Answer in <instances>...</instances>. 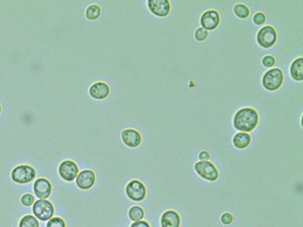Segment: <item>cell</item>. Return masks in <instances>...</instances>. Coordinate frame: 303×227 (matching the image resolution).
Returning <instances> with one entry per match:
<instances>
[{
    "instance_id": "cell-1",
    "label": "cell",
    "mask_w": 303,
    "mask_h": 227,
    "mask_svg": "<svg viewBox=\"0 0 303 227\" xmlns=\"http://www.w3.org/2000/svg\"><path fill=\"white\" fill-rule=\"evenodd\" d=\"M258 112L250 106L242 107L236 112L233 118V126L239 132H250L256 128L259 123Z\"/></svg>"
},
{
    "instance_id": "cell-2",
    "label": "cell",
    "mask_w": 303,
    "mask_h": 227,
    "mask_svg": "<svg viewBox=\"0 0 303 227\" xmlns=\"http://www.w3.org/2000/svg\"><path fill=\"white\" fill-rule=\"evenodd\" d=\"M262 86L267 91H277L284 83V73L279 68L266 71L262 76Z\"/></svg>"
},
{
    "instance_id": "cell-3",
    "label": "cell",
    "mask_w": 303,
    "mask_h": 227,
    "mask_svg": "<svg viewBox=\"0 0 303 227\" xmlns=\"http://www.w3.org/2000/svg\"><path fill=\"white\" fill-rule=\"evenodd\" d=\"M195 172L199 177L207 181L214 182L218 180L220 173L213 162L209 161H199L194 165Z\"/></svg>"
},
{
    "instance_id": "cell-4",
    "label": "cell",
    "mask_w": 303,
    "mask_h": 227,
    "mask_svg": "<svg viewBox=\"0 0 303 227\" xmlns=\"http://www.w3.org/2000/svg\"><path fill=\"white\" fill-rule=\"evenodd\" d=\"M257 43L262 48L268 49L272 47L278 40V33L272 26L266 25L262 27L257 33Z\"/></svg>"
},
{
    "instance_id": "cell-5",
    "label": "cell",
    "mask_w": 303,
    "mask_h": 227,
    "mask_svg": "<svg viewBox=\"0 0 303 227\" xmlns=\"http://www.w3.org/2000/svg\"><path fill=\"white\" fill-rule=\"evenodd\" d=\"M33 213L36 219L41 221L50 220L54 214V208L48 200H37L33 204Z\"/></svg>"
},
{
    "instance_id": "cell-6",
    "label": "cell",
    "mask_w": 303,
    "mask_h": 227,
    "mask_svg": "<svg viewBox=\"0 0 303 227\" xmlns=\"http://www.w3.org/2000/svg\"><path fill=\"white\" fill-rule=\"evenodd\" d=\"M125 193L131 201L143 202L147 195V188L143 182L134 179L126 185Z\"/></svg>"
},
{
    "instance_id": "cell-7",
    "label": "cell",
    "mask_w": 303,
    "mask_h": 227,
    "mask_svg": "<svg viewBox=\"0 0 303 227\" xmlns=\"http://www.w3.org/2000/svg\"><path fill=\"white\" fill-rule=\"evenodd\" d=\"M36 171L29 165H19L12 171V178L18 184H27L36 177Z\"/></svg>"
},
{
    "instance_id": "cell-8",
    "label": "cell",
    "mask_w": 303,
    "mask_h": 227,
    "mask_svg": "<svg viewBox=\"0 0 303 227\" xmlns=\"http://www.w3.org/2000/svg\"><path fill=\"white\" fill-rule=\"evenodd\" d=\"M221 17L216 10H207L201 16L200 24L206 31H214L220 25Z\"/></svg>"
},
{
    "instance_id": "cell-9",
    "label": "cell",
    "mask_w": 303,
    "mask_h": 227,
    "mask_svg": "<svg viewBox=\"0 0 303 227\" xmlns=\"http://www.w3.org/2000/svg\"><path fill=\"white\" fill-rule=\"evenodd\" d=\"M147 5L149 11L158 17H165L171 12V4L167 0H149Z\"/></svg>"
},
{
    "instance_id": "cell-10",
    "label": "cell",
    "mask_w": 303,
    "mask_h": 227,
    "mask_svg": "<svg viewBox=\"0 0 303 227\" xmlns=\"http://www.w3.org/2000/svg\"><path fill=\"white\" fill-rule=\"evenodd\" d=\"M78 173V167L72 161H64L59 166V174L65 181H73L77 177Z\"/></svg>"
},
{
    "instance_id": "cell-11",
    "label": "cell",
    "mask_w": 303,
    "mask_h": 227,
    "mask_svg": "<svg viewBox=\"0 0 303 227\" xmlns=\"http://www.w3.org/2000/svg\"><path fill=\"white\" fill-rule=\"evenodd\" d=\"M121 139L125 146L135 148L142 143V135L139 131L134 129H125L121 132Z\"/></svg>"
},
{
    "instance_id": "cell-12",
    "label": "cell",
    "mask_w": 303,
    "mask_h": 227,
    "mask_svg": "<svg viewBox=\"0 0 303 227\" xmlns=\"http://www.w3.org/2000/svg\"><path fill=\"white\" fill-rule=\"evenodd\" d=\"M77 178V187L83 190H88L93 187L96 180L95 173L91 170H85L79 172Z\"/></svg>"
},
{
    "instance_id": "cell-13",
    "label": "cell",
    "mask_w": 303,
    "mask_h": 227,
    "mask_svg": "<svg viewBox=\"0 0 303 227\" xmlns=\"http://www.w3.org/2000/svg\"><path fill=\"white\" fill-rule=\"evenodd\" d=\"M34 192L40 200H46L51 195V183L47 178L36 179L34 183Z\"/></svg>"
},
{
    "instance_id": "cell-14",
    "label": "cell",
    "mask_w": 303,
    "mask_h": 227,
    "mask_svg": "<svg viewBox=\"0 0 303 227\" xmlns=\"http://www.w3.org/2000/svg\"><path fill=\"white\" fill-rule=\"evenodd\" d=\"M109 92H110L109 86L103 82L94 83L89 89V94L94 100H104L109 95Z\"/></svg>"
},
{
    "instance_id": "cell-15",
    "label": "cell",
    "mask_w": 303,
    "mask_h": 227,
    "mask_svg": "<svg viewBox=\"0 0 303 227\" xmlns=\"http://www.w3.org/2000/svg\"><path fill=\"white\" fill-rule=\"evenodd\" d=\"M180 214L175 210H166L164 211L160 219L161 227H180Z\"/></svg>"
},
{
    "instance_id": "cell-16",
    "label": "cell",
    "mask_w": 303,
    "mask_h": 227,
    "mask_svg": "<svg viewBox=\"0 0 303 227\" xmlns=\"http://www.w3.org/2000/svg\"><path fill=\"white\" fill-rule=\"evenodd\" d=\"M290 75L294 81L302 82L303 80V59L299 57L292 62L290 66Z\"/></svg>"
},
{
    "instance_id": "cell-17",
    "label": "cell",
    "mask_w": 303,
    "mask_h": 227,
    "mask_svg": "<svg viewBox=\"0 0 303 227\" xmlns=\"http://www.w3.org/2000/svg\"><path fill=\"white\" fill-rule=\"evenodd\" d=\"M252 141V138L247 132H237L233 137V145L237 149H246Z\"/></svg>"
},
{
    "instance_id": "cell-18",
    "label": "cell",
    "mask_w": 303,
    "mask_h": 227,
    "mask_svg": "<svg viewBox=\"0 0 303 227\" xmlns=\"http://www.w3.org/2000/svg\"><path fill=\"white\" fill-rule=\"evenodd\" d=\"M145 216V212L142 207H140L138 205H134L133 207L130 208L128 211V217L130 220H132L133 222H137L143 220Z\"/></svg>"
},
{
    "instance_id": "cell-19",
    "label": "cell",
    "mask_w": 303,
    "mask_h": 227,
    "mask_svg": "<svg viewBox=\"0 0 303 227\" xmlns=\"http://www.w3.org/2000/svg\"><path fill=\"white\" fill-rule=\"evenodd\" d=\"M233 12L236 15V17H238L240 19H247V17L250 16L249 7L247 5L242 4V3H238V4L234 5Z\"/></svg>"
},
{
    "instance_id": "cell-20",
    "label": "cell",
    "mask_w": 303,
    "mask_h": 227,
    "mask_svg": "<svg viewBox=\"0 0 303 227\" xmlns=\"http://www.w3.org/2000/svg\"><path fill=\"white\" fill-rule=\"evenodd\" d=\"M101 14H102L101 7L97 5H89L86 11V16L88 20H97L101 16Z\"/></svg>"
},
{
    "instance_id": "cell-21",
    "label": "cell",
    "mask_w": 303,
    "mask_h": 227,
    "mask_svg": "<svg viewBox=\"0 0 303 227\" xmlns=\"http://www.w3.org/2000/svg\"><path fill=\"white\" fill-rule=\"evenodd\" d=\"M19 227H39V223L36 217L27 215L21 218Z\"/></svg>"
},
{
    "instance_id": "cell-22",
    "label": "cell",
    "mask_w": 303,
    "mask_h": 227,
    "mask_svg": "<svg viewBox=\"0 0 303 227\" xmlns=\"http://www.w3.org/2000/svg\"><path fill=\"white\" fill-rule=\"evenodd\" d=\"M194 37H195L196 40L198 41V42H204L208 37V31L204 30L203 28L200 27V28L196 30Z\"/></svg>"
},
{
    "instance_id": "cell-23",
    "label": "cell",
    "mask_w": 303,
    "mask_h": 227,
    "mask_svg": "<svg viewBox=\"0 0 303 227\" xmlns=\"http://www.w3.org/2000/svg\"><path fill=\"white\" fill-rule=\"evenodd\" d=\"M47 227H66V224L61 217H52L48 220Z\"/></svg>"
},
{
    "instance_id": "cell-24",
    "label": "cell",
    "mask_w": 303,
    "mask_h": 227,
    "mask_svg": "<svg viewBox=\"0 0 303 227\" xmlns=\"http://www.w3.org/2000/svg\"><path fill=\"white\" fill-rule=\"evenodd\" d=\"M267 20V16L262 13V12H258L254 16H253V23L256 24V25H262L265 23V21Z\"/></svg>"
},
{
    "instance_id": "cell-25",
    "label": "cell",
    "mask_w": 303,
    "mask_h": 227,
    "mask_svg": "<svg viewBox=\"0 0 303 227\" xmlns=\"http://www.w3.org/2000/svg\"><path fill=\"white\" fill-rule=\"evenodd\" d=\"M262 65L266 67L267 69L272 68L273 66L276 63V59L272 55H265L262 60Z\"/></svg>"
},
{
    "instance_id": "cell-26",
    "label": "cell",
    "mask_w": 303,
    "mask_h": 227,
    "mask_svg": "<svg viewBox=\"0 0 303 227\" xmlns=\"http://www.w3.org/2000/svg\"><path fill=\"white\" fill-rule=\"evenodd\" d=\"M34 201H35L34 196L31 195V193H26L24 195H22L21 199V203H22L24 206H27V207L33 205V204H34Z\"/></svg>"
},
{
    "instance_id": "cell-27",
    "label": "cell",
    "mask_w": 303,
    "mask_h": 227,
    "mask_svg": "<svg viewBox=\"0 0 303 227\" xmlns=\"http://www.w3.org/2000/svg\"><path fill=\"white\" fill-rule=\"evenodd\" d=\"M233 220H234V217L230 212H225L221 216V222L225 226H229L232 224Z\"/></svg>"
},
{
    "instance_id": "cell-28",
    "label": "cell",
    "mask_w": 303,
    "mask_h": 227,
    "mask_svg": "<svg viewBox=\"0 0 303 227\" xmlns=\"http://www.w3.org/2000/svg\"><path fill=\"white\" fill-rule=\"evenodd\" d=\"M198 158L200 161H209L210 154H209V152H207L206 150H203L199 153Z\"/></svg>"
},
{
    "instance_id": "cell-29",
    "label": "cell",
    "mask_w": 303,
    "mask_h": 227,
    "mask_svg": "<svg viewBox=\"0 0 303 227\" xmlns=\"http://www.w3.org/2000/svg\"><path fill=\"white\" fill-rule=\"evenodd\" d=\"M151 227L149 225V222L145 221V220H141V221H137V222H134L131 227Z\"/></svg>"
},
{
    "instance_id": "cell-30",
    "label": "cell",
    "mask_w": 303,
    "mask_h": 227,
    "mask_svg": "<svg viewBox=\"0 0 303 227\" xmlns=\"http://www.w3.org/2000/svg\"><path fill=\"white\" fill-rule=\"evenodd\" d=\"M0 114H1V105H0Z\"/></svg>"
}]
</instances>
